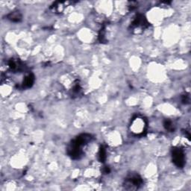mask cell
Returning a JSON list of instances; mask_svg holds the SVG:
<instances>
[{
    "instance_id": "6da1fadb",
    "label": "cell",
    "mask_w": 191,
    "mask_h": 191,
    "mask_svg": "<svg viewBox=\"0 0 191 191\" xmlns=\"http://www.w3.org/2000/svg\"><path fill=\"white\" fill-rule=\"evenodd\" d=\"M93 137L89 134H82L72 140L67 148V154L72 159L78 160L83 155L81 147L93 140Z\"/></svg>"
},
{
    "instance_id": "7a4b0ae2",
    "label": "cell",
    "mask_w": 191,
    "mask_h": 191,
    "mask_svg": "<svg viewBox=\"0 0 191 191\" xmlns=\"http://www.w3.org/2000/svg\"><path fill=\"white\" fill-rule=\"evenodd\" d=\"M143 179L139 175L131 174L125 180V188L127 190H136L142 186Z\"/></svg>"
},
{
    "instance_id": "3957f363",
    "label": "cell",
    "mask_w": 191,
    "mask_h": 191,
    "mask_svg": "<svg viewBox=\"0 0 191 191\" xmlns=\"http://www.w3.org/2000/svg\"><path fill=\"white\" fill-rule=\"evenodd\" d=\"M172 162L178 168H183L185 164V154L184 150L179 147L172 149Z\"/></svg>"
},
{
    "instance_id": "277c9868",
    "label": "cell",
    "mask_w": 191,
    "mask_h": 191,
    "mask_svg": "<svg viewBox=\"0 0 191 191\" xmlns=\"http://www.w3.org/2000/svg\"><path fill=\"white\" fill-rule=\"evenodd\" d=\"M131 26H132V29H144L149 26V22L144 15L139 14H137L135 17L134 18Z\"/></svg>"
},
{
    "instance_id": "5b68a950",
    "label": "cell",
    "mask_w": 191,
    "mask_h": 191,
    "mask_svg": "<svg viewBox=\"0 0 191 191\" xmlns=\"http://www.w3.org/2000/svg\"><path fill=\"white\" fill-rule=\"evenodd\" d=\"M7 18L10 21L14 22V23H19V22L22 21L23 16H22L21 13L19 11H11V13L8 14L7 16Z\"/></svg>"
},
{
    "instance_id": "8992f818",
    "label": "cell",
    "mask_w": 191,
    "mask_h": 191,
    "mask_svg": "<svg viewBox=\"0 0 191 191\" xmlns=\"http://www.w3.org/2000/svg\"><path fill=\"white\" fill-rule=\"evenodd\" d=\"M35 76L33 73H29L27 76H25V79H24L23 83V88H29L32 87L35 82Z\"/></svg>"
},
{
    "instance_id": "52a82bcc",
    "label": "cell",
    "mask_w": 191,
    "mask_h": 191,
    "mask_svg": "<svg viewBox=\"0 0 191 191\" xmlns=\"http://www.w3.org/2000/svg\"><path fill=\"white\" fill-rule=\"evenodd\" d=\"M106 149L104 148V146H101L99 148V150H98V160H99L100 162L102 163H104L106 160V158H107V155H106Z\"/></svg>"
},
{
    "instance_id": "ba28073f",
    "label": "cell",
    "mask_w": 191,
    "mask_h": 191,
    "mask_svg": "<svg viewBox=\"0 0 191 191\" xmlns=\"http://www.w3.org/2000/svg\"><path fill=\"white\" fill-rule=\"evenodd\" d=\"M164 127L166 131L170 132H173L175 131L174 125L170 120H165L164 121Z\"/></svg>"
},
{
    "instance_id": "9c48e42d",
    "label": "cell",
    "mask_w": 191,
    "mask_h": 191,
    "mask_svg": "<svg viewBox=\"0 0 191 191\" xmlns=\"http://www.w3.org/2000/svg\"><path fill=\"white\" fill-rule=\"evenodd\" d=\"M81 86H80V84L78 83H76L75 85H74L73 88H72V93H73L74 95H78V94L81 92Z\"/></svg>"
},
{
    "instance_id": "30bf717a",
    "label": "cell",
    "mask_w": 191,
    "mask_h": 191,
    "mask_svg": "<svg viewBox=\"0 0 191 191\" xmlns=\"http://www.w3.org/2000/svg\"><path fill=\"white\" fill-rule=\"evenodd\" d=\"M182 102L183 104H189L190 103V96H189L188 94H184L182 96Z\"/></svg>"
},
{
    "instance_id": "8fae6325",
    "label": "cell",
    "mask_w": 191,
    "mask_h": 191,
    "mask_svg": "<svg viewBox=\"0 0 191 191\" xmlns=\"http://www.w3.org/2000/svg\"><path fill=\"white\" fill-rule=\"evenodd\" d=\"M110 172V170L109 166H104L103 169V172L104 174H108Z\"/></svg>"
},
{
    "instance_id": "7c38bea8",
    "label": "cell",
    "mask_w": 191,
    "mask_h": 191,
    "mask_svg": "<svg viewBox=\"0 0 191 191\" xmlns=\"http://www.w3.org/2000/svg\"><path fill=\"white\" fill-rule=\"evenodd\" d=\"M184 134H185V135L188 137V140H190V132H188V131H185V132H184Z\"/></svg>"
}]
</instances>
